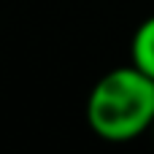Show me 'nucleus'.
I'll return each mask as SVG.
<instances>
[{
	"label": "nucleus",
	"mask_w": 154,
	"mask_h": 154,
	"mask_svg": "<svg viewBox=\"0 0 154 154\" xmlns=\"http://www.w3.org/2000/svg\"><path fill=\"white\" fill-rule=\"evenodd\" d=\"M154 122V79L135 65L108 70L87 97V125L108 143H127Z\"/></svg>",
	"instance_id": "obj_1"
},
{
	"label": "nucleus",
	"mask_w": 154,
	"mask_h": 154,
	"mask_svg": "<svg viewBox=\"0 0 154 154\" xmlns=\"http://www.w3.org/2000/svg\"><path fill=\"white\" fill-rule=\"evenodd\" d=\"M130 57L141 73L154 79V16L143 19L135 27L133 41H130Z\"/></svg>",
	"instance_id": "obj_2"
},
{
	"label": "nucleus",
	"mask_w": 154,
	"mask_h": 154,
	"mask_svg": "<svg viewBox=\"0 0 154 154\" xmlns=\"http://www.w3.org/2000/svg\"><path fill=\"white\" fill-rule=\"evenodd\" d=\"M152 135H154V122H152Z\"/></svg>",
	"instance_id": "obj_3"
}]
</instances>
